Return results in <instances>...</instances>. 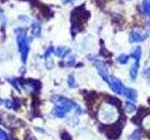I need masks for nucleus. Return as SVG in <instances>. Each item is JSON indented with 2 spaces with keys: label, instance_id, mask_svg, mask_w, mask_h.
<instances>
[{
  "label": "nucleus",
  "instance_id": "1",
  "mask_svg": "<svg viewBox=\"0 0 150 140\" xmlns=\"http://www.w3.org/2000/svg\"><path fill=\"white\" fill-rule=\"evenodd\" d=\"M89 18V12L84 9L83 5L81 7L77 8L71 14V22H72V34L75 35L78 31H80V28H82L83 23L87 21Z\"/></svg>",
  "mask_w": 150,
  "mask_h": 140
},
{
  "label": "nucleus",
  "instance_id": "2",
  "mask_svg": "<svg viewBox=\"0 0 150 140\" xmlns=\"http://www.w3.org/2000/svg\"><path fill=\"white\" fill-rule=\"evenodd\" d=\"M16 32H17V42H18L19 50L21 51L22 62L25 64L27 53H28V49H29V40L26 39L25 30L18 29Z\"/></svg>",
  "mask_w": 150,
  "mask_h": 140
},
{
  "label": "nucleus",
  "instance_id": "3",
  "mask_svg": "<svg viewBox=\"0 0 150 140\" xmlns=\"http://www.w3.org/2000/svg\"><path fill=\"white\" fill-rule=\"evenodd\" d=\"M108 83L111 86L112 90L114 91L117 94H123L125 86L122 84V82L119 80L118 78H116L115 77H109V80H108Z\"/></svg>",
  "mask_w": 150,
  "mask_h": 140
},
{
  "label": "nucleus",
  "instance_id": "4",
  "mask_svg": "<svg viewBox=\"0 0 150 140\" xmlns=\"http://www.w3.org/2000/svg\"><path fill=\"white\" fill-rule=\"evenodd\" d=\"M123 123H115V125H112L110 129L107 131V136L108 138L110 139H116L117 137L120 135V132H121V129L123 127Z\"/></svg>",
  "mask_w": 150,
  "mask_h": 140
},
{
  "label": "nucleus",
  "instance_id": "5",
  "mask_svg": "<svg viewBox=\"0 0 150 140\" xmlns=\"http://www.w3.org/2000/svg\"><path fill=\"white\" fill-rule=\"evenodd\" d=\"M94 65H95V67L98 69V71L101 76V78L104 79L105 81L108 82V80H109V74H108V70L106 68L105 64L102 63L101 61L97 60V61L94 62Z\"/></svg>",
  "mask_w": 150,
  "mask_h": 140
},
{
  "label": "nucleus",
  "instance_id": "6",
  "mask_svg": "<svg viewBox=\"0 0 150 140\" xmlns=\"http://www.w3.org/2000/svg\"><path fill=\"white\" fill-rule=\"evenodd\" d=\"M149 113V109H146V108H144V107H142L141 109H139L138 111V114L136 115L135 117H133L132 119H131V121L132 123H134L135 124H139L140 121L143 120L144 117Z\"/></svg>",
  "mask_w": 150,
  "mask_h": 140
},
{
  "label": "nucleus",
  "instance_id": "7",
  "mask_svg": "<svg viewBox=\"0 0 150 140\" xmlns=\"http://www.w3.org/2000/svg\"><path fill=\"white\" fill-rule=\"evenodd\" d=\"M54 52L55 53L56 56H58V57L60 58H64L66 55L69 54L70 52V49L67 48V47H62V46H60V47H57L54 50Z\"/></svg>",
  "mask_w": 150,
  "mask_h": 140
},
{
  "label": "nucleus",
  "instance_id": "8",
  "mask_svg": "<svg viewBox=\"0 0 150 140\" xmlns=\"http://www.w3.org/2000/svg\"><path fill=\"white\" fill-rule=\"evenodd\" d=\"M123 94L127 98H129V100H131V101H135L136 98H137V92H136L135 90H133V89H130V88L125 87Z\"/></svg>",
  "mask_w": 150,
  "mask_h": 140
},
{
  "label": "nucleus",
  "instance_id": "9",
  "mask_svg": "<svg viewBox=\"0 0 150 140\" xmlns=\"http://www.w3.org/2000/svg\"><path fill=\"white\" fill-rule=\"evenodd\" d=\"M147 36H148L147 35L142 36V35H140L139 33L133 31V32H131L129 35V41L130 42H140V41H143L144 39H145Z\"/></svg>",
  "mask_w": 150,
  "mask_h": 140
},
{
  "label": "nucleus",
  "instance_id": "10",
  "mask_svg": "<svg viewBox=\"0 0 150 140\" xmlns=\"http://www.w3.org/2000/svg\"><path fill=\"white\" fill-rule=\"evenodd\" d=\"M40 32H41V27L40 23L37 22H33L31 28V34L36 37H39L40 36Z\"/></svg>",
  "mask_w": 150,
  "mask_h": 140
},
{
  "label": "nucleus",
  "instance_id": "11",
  "mask_svg": "<svg viewBox=\"0 0 150 140\" xmlns=\"http://www.w3.org/2000/svg\"><path fill=\"white\" fill-rule=\"evenodd\" d=\"M67 110H66L65 108H63V107H61V106H56L54 110H53V114L56 117H58V118H64L66 113H67Z\"/></svg>",
  "mask_w": 150,
  "mask_h": 140
},
{
  "label": "nucleus",
  "instance_id": "12",
  "mask_svg": "<svg viewBox=\"0 0 150 140\" xmlns=\"http://www.w3.org/2000/svg\"><path fill=\"white\" fill-rule=\"evenodd\" d=\"M143 10L145 16L150 18V0H143Z\"/></svg>",
  "mask_w": 150,
  "mask_h": 140
},
{
  "label": "nucleus",
  "instance_id": "13",
  "mask_svg": "<svg viewBox=\"0 0 150 140\" xmlns=\"http://www.w3.org/2000/svg\"><path fill=\"white\" fill-rule=\"evenodd\" d=\"M106 102L108 104L112 105V106H121V102L119 99H117L116 97H112V96H107L106 98Z\"/></svg>",
  "mask_w": 150,
  "mask_h": 140
},
{
  "label": "nucleus",
  "instance_id": "14",
  "mask_svg": "<svg viewBox=\"0 0 150 140\" xmlns=\"http://www.w3.org/2000/svg\"><path fill=\"white\" fill-rule=\"evenodd\" d=\"M138 68H139V62L135 61V64L131 66V69H130V77L132 79H135L136 77H137Z\"/></svg>",
  "mask_w": 150,
  "mask_h": 140
},
{
  "label": "nucleus",
  "instance_id": "15",
  "mask_svg": "<svg viewBox=\"0 0 150 140\" xmlns=\"http://www.w3.org/2000/svg\"><path fill=\"white\" fill-rule=\"evenodd\" d=\"M142 137V131L140 129L135 130L134 132L129 136V140H140Z\"/></svg>",
  "mask_w": 150,
  "mask_h": 140
},
{
  "label": "nucleus",
  "instance_id": "16",
  "mask_svg": "<svg viewBox=\"0 0 150 140\" xmlns=\"http://www.w3.org/2000/svg\"><path fill=\"white\" fill-rule=\"evenodd\" d=\"M141 53H142V51H141V48L140 47H136L135 50L131 52V57H133L135 59V61H137L139 62V60L141 58Z\"/></svg>",
  "mask_w": 150,
  "mask_h": 140
},
{
  "label": "nucleus",
  "instance_id": "17",
  "mask_svg": "<svg viewBox=\"0 0 150 140\" xmlns=\"http://www.w3.org/2000/svg\"><path fill=\"white\" fill-rule=\"evenodd\" d=\"M26 83L28 85H30L31 87H33L35 90H40V82L38 80H34V79H28L26 81Z\"/></svg>",
  "mask_w": 150,
  "mask_h": 140
},
{
  "label": "nucleus",
  "instance_id": "18",
  "mask_svg": "<svg viewBox=\"0 0 150 140\" xmlns=\"http://www.w3.org/2000/svg\"><path fill=\"white\" fill-rule=\"evenodd\" d=\"M125 108L126 110L129 112V113H131V112H133L136 110V106L133 104V103H131V102H127L126 103V105H125Z\"/></svg>",
  "mask_w": 150,
  "mask_h": 140
},
{
  "label": "nucleus",
  "instance_id": "19",
  "mask_svg": "<svg viewBox=\"0 0 150 140\" xmlns=\"http://www.w3.org/2000/svg\"><path fill=\"white\" fill-rule=\"evenodd\" d=\"M117 61L118 63H120L121 64H125L128 63L129 61V56L128 55H125V54H121L118 58H117Z\"/></svg>",
  "mask_w": 150,
  "mask_h": 140
},
{
  "label": "nucleus",
  "instance_id": "20",
  "mask_svg": "<svg viewBox=\"0 0 150 140\" xmlns=\"http://www.w3.org/2000/svg\"><path fill=\"white\" fill-rule=\"evenodd\" d=\"M68 84H69V86L70 87V88H74L75 87V80H74V78L72 77V76H69V78H68Z\"/></svg>",
  "mask_w": 150,
  "mask_h": 140
},
{
  "label": "nucleus",
  "instance_id": "21",
  "mask_svg": "<svg viewBox=\"0 0 150 140\" xmlns=\"http://www.w3.org/2000/svg\"><path fill=\"white\" fill-rule=\"evenodd\" d=\"M4 105L5 106L7 107V108H12V107L14 106V103L11 100H5L4 101Z\"/></svg>",
  "mask_w": 150,
  "mask_h": 140
},
{
  "label": "nucleus",
  "instance_id": "22",
  "mask_svg": "<svg viewBox=\"0 0 150 140\" xmlns=\"http://www.w3.org/2000/svg\"><path fill=\"white\" fill-rule=\"evenodd\" d=\"M61 138H62V140H71V136L67 132H63L61 134Z\"/></svg>",
  "mask_w": 150,
  "mask_h": 140
},
{
  "label": "nucleus",
  "instance_id": "23",
  "mask_svg": "<svg viewBox=\"0 0 150 140\" xmlns=\"http://www.w3.org/2000/svg\"><path fill=\"white\" fill-rule=\"evenodd\" d=\"M8 134L5 131L0 129V140H8Z\"/></svg>",
  "mask_w": 150,
  "mask_h": 140
},
{
  "label": "nucleus",
  "instance_id": "24",
  "mask_svg": "<svg viewBox=\"0 0 150 140\" xmlns=\"http://www.w3.org/2000/svg\"><path fill=\"white\" fill-rule=\"evenodd\" d=\"M144 76L145 78L148 79V80L150 81V67L149 68H145L144 70Z\"/></svg>",
  "mask_w": 150,
  "mask_h": 140
},
{
  "label": "nucleus",
  "instance_id": "25",
  "mask_svg": "<svg viewBox=\"0 0 150 140\" xmlns=\"http://www.w3.org/2000/svg\"><path fill=\"white\" fill-rule=\"evenodd\" d=\"M100 53H101V55H103V56H109V55H111V53L109 52V51H107L104 48L103 49H101V51H100Z\"/></svg>",
  "mask_w": 150,
  "mask_h": 140
},
{
  "label": "nucleus",
  "instance_id": "26",
  "mask_svg": "<svg viewBox=\"0 0 150 140\" xmlns=\"http://www.w3.org/2000/svg\"><path fill=\"white\" fill-rule=\"evenodd\" d=\"M74 64V57L72 56V57H70V59L69 60V62H68V65L69 66H71V65Z\"/></svg>",
  "mask_w": 150,
  "mask_h": 140
},
{
  "label": "nucleus",
  "instance_id": "27",
  "mask_svg": "<svg viewBox=\"0 0 150 140\" xmlns=\"http://www.w3.org/2000/svg\"><path fill=\"white\" fill-rule=\"evenodd\" d=\"M73 0H62V3L63 4H67V3H69V2H72Z\"/></svg>",
  "mask_w": 150,
  "mask_h": 140
},
{
  "label": "nucleus",
  "instance_id": "28",
  "mask_svg": "<svg viewBox=\"0 0 150 140\" xmlns=\"http://www.w3.org/2000/svg\"><path fill=\"white\" fill-rule=\"evenodd\" d=\"M8 140H16V139H13L11 137H8Z\"/></svg>",
  "mask_w": 150,
  "mask_h": 140
},
{
  "label": "nucleus",
  "instance_id": "29",
  "mask_svg": "<svg viewBox=\"0 0 150 140\" xmlns=\"http://www.w3.org/2000/svg\"><path fill=\"white\" fill-rule=\"evenodd\" d=\"M3 12V9L1 8H0V13H2Z\"/></svg>",
  "mask_w": 150,
  "mask_h": 140
},
{
  "label": "nucleus",
  "instance_id": "30",
  "mask_svg": "<svg viewBox=\"0 0 150 140\" xmlns=\"http://www.w3.org/2000/svg\"><path fill=\"white\" fill-rule=\"evenodd\" d=\"M148 102H149V104H150V97L148 98Z\"/></svg>",
  "mask_w": 150,
  "mask_h": 140
}]
</instances>
